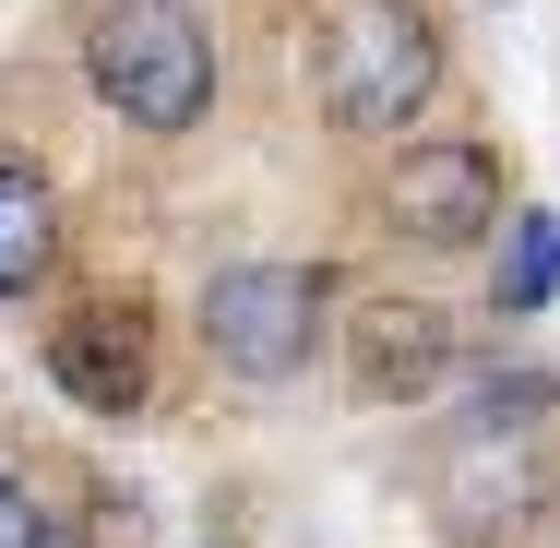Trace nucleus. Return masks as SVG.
Listing matches in <instances>:
<instances>
[{
	"instance_id": "f257e3e1",
	"label": "nucleus",
	"mask_w": 560,
	"mask_h": 548,
	"mask_svg": "<svg viewBox=\"0 0 560 548\" xmlns=\"http://www.w3.org/2000/svg\"><path fill=\"white\" fill-rule=\"evenodd\" d=\"M96 96L119 119H143V131H191V119L215 108V48H203V24L179 12V0H131L108 36H96Z\"/></svg>"
},
{
	"instance_id": "f03ea898",
	"label": "nucleus",
	"mask_w": 560,
	"mask_h": 548,
	"mask_svg": "<svg viewBox=\"0 0 560 548\" xmlns=\"http://www.w3.org/2000/svg\"><path fill=\"white\" fill-rule=\"evenodd\" d=\"M430 84H442V36L418 12H394V0L346 12L335 36H323V96H335L346 131H406V119L430 108Z\"/></svg>"
},
{
	"instance_id": "7ed1b4c3",
	"label": "nucleus",
	"mask_w": 560,
	"mask_h": 548,
	"mask_svg": "<svg viewBox=\"0 0 560 548\" xmlns=\"http://www.w3.org/2000/svg\"><path fill=\"white\" fill-rule=\"evenodd\" d=\"M203 346L238 382L311 370V346H323V275H299V263H226L203 287Z\"/></svg>"
},
{
	"instance_id": "20e7f679",
	"label": "nucleus",
	"mask_w": 560,
	"mask_h": 548,
	"mask_svg": "<svg viewBox=\"0 0 560 548\" xmlns=\"http://www.w3.org/2000/svg\"><path fill=\"white\" fill-rule=\"evenodd\" d=\"M394 215H406V238H430V250H465V238L501 226V167H489L477 143H406Z\"/></svg>"
},
{
	"instance_id": "39448f33",
	"label": "nucleus",
	"mask_w": 560,
	"mask_h": 548,
	"mask_svg": "<svg viewBox=\"0 0 560 548\" xmlns=\"http://www.w3.org/2000/svg\"><path fill=\"white\" fill-rule=\"evenodd\" d=\"M48 250H60V215H48V191H36L24 167H0V299H24V287L48 275Z\"/></svg>"
},
{
	"instance_id": "423d86ee",
	"label": "nucleus",
	"mask_w": 560,
	"mask_h": 548,
	"mask_svg": "<svg viewBox=\"0 0 560 548\" xmlns=\"http://www.w3.org/2000/svg\"><path fill=\"white\" fill-rule=\"evenodd\" d=\"M60 382H72L84 406H131V394H143V370H131V346H108V323L60 334Z\"/></svg>"
},
{
	"instance_id": "0eeeda50",
	"label": "nucleus",
	"mask_w": 560,
	"mask_h": 548,
	"mask_svg": "<svg viewBox=\"0 0 560 548\" xmlns=\"http://www.w3.org/2000/svg\"><path fill=\"white\" fill-rule=\"evenodd\" d=\"M560 287V215H513V250H501V311H537Z\"/></svg>"
},
{
	"instance_id": "6e6552de",
	"label": "nucleus",
	"mask_w": 560,
	"mask_h": 548,
	"mask_svg": "<svg viewBox=\"0 0 560 548\" xmlns=\"http://www.w3.org/2000/svg\"><path fill=\"white\" fill-rule=\"evenodd\" d=\"M382 346H370V382H382V394H394V382H430V370H442V323H430V311H382Z\"/></svg>"
},
{
	"instance_id": "1a4fd4ad",
	"label": "nucleus",
	"mask_w": 560,
	"mask_h": 548,
	"mask_svg": "<svg viewBox=\"0 0 560 548\" xmlns=\"http://www.w3.org/2000/svg\"><path fill=\"white\" fill-rule=\"evenodd\" d=\"M0 548H48V513H36L24 489H0Z\"/></svg>"
}]
</instances>
